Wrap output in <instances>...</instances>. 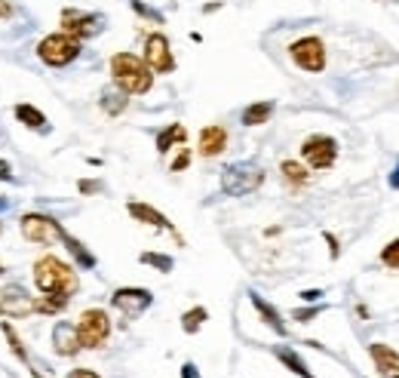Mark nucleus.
<instances>
[{"label": "nucleus", "instance_id": "obj_1", "mask_svg": "<svg viewBox=\"0 0 399 378\" xmlns=\"http://www.w3.org/2000/svg\"><path fill=\"white\" fill-rule=\"evenodd\" d=\"M111 74H114L117 90H123L126 95H144L154 86L151 68L132 53H117L111 59Z\"/></svg>", "mask_w": 399, "mask_h": 378}, {"label": "nucleus", "instance_id": "obj_2", "mask_svg": "<svg viewBox=\"0 0 399 378\" xmlns=\"http://www.w3.org/2000/svg\"><path fill=\"white\" fill-rule=\"evenodd\" d=\"M34 283L43 295H68L71 298L77 293V277H74L71 265H65V261L55 256H43L34 265Z\"/></svg>", "mask_w": 399, "mask_h": 378}, {"label": "nucleus", "instance_id": "obj_3", "mask_svg": "<svg viewBox=\"0 0 399 378\" xmlns=\"http://www.w3.org/2000/svg\"><path fill=\"white\" fill-rule=\"evenodd\" d=\"M261 182H265V172H261V167L252 160L228 163V167L221 169V191H225L228 197H246V194L261 188Z\"/></svg>", "mask_w": 399, "mask_h": 378}, {"label": "nucleus", "instance_id": "obj_4", "mask_svg": "<svg viewBox=\"0 0 399 378\" xmlns=\"http://www.w3.org/2000/svg\"><path fill=\"white\" fill-rule=\"evenodd\" d=\"M37 56L50 65V68H65V65H71L77 56H80V41H74V37H68V34H50V37H43L41 43H37Z\"/></svg>", "mask_w": 399, "mask_h": 378}, {"label": "nucleus", "instance_id": "obj_5", "mask_svg": "<svg viewBox=\"0 0 399 378\" xmlns=\"http://www.w3.org/2000/svg\"><path fill=\"white\" fill-rule=\"evenodd\" d=\"M111 335V320L102 308H90L77 320V338H80V347H102Z\"/></svg>", "mask_w": 399, "mask_h": 378}, {"label": "nucleus", "instance_id": "obj_6", "mask_svg": "<svg viewBox=\"0 0 399 378\" xmlns=\"http://www.w3.org/2000/svg\"><path fill=\"white\" fill-rule=\"evenodd\" d=\"M58 22H62V34L74 37V41H83V37H95L105 28V16L99 13H83V9H62V16H58Z\"/></svg>", "mask_w": 399, "mask_h": 378}, {"label": "nucleus", "instance_id": "obj_7", "mask_svg": "<svg viewBox=\"0 0 399 378\" xmlns=\"http://www.w3.org/2000/svg\"><path fill=\"white\" fill-rule=\"evenodd\" d=\"M289 56L301 71H310V74H319L326 68V43L319 37H301L289 46Z\"/></svg>", "mask_w": 399, "mask_h": 378}, {"label": "nucleus", "instance_id": "obj_8", "mask_svg": "<svg viewBox=\"0 0 399 378\" xmlns=\"http://www.w3.org/2000/svg\"><path fill=\"white\" fill-rule=\"evenodd\" d=\"M301 157L314 169H329L338 157V142L332 135H307L304 145H301Z\"/></svg>", "mask_w": 399, "mask_h": 378}, {"label": "nucleus", "instance_id": "obj_9", "mask_svg": "<svg viewBox=\"0 0 399 378\" xmlns=\"http://www.w3.org/2000/svg\"><path fill=\"white\" fill-rule=\"evenodd\" d=\"M62 225H58L55 219L50 216H41V212H28L22 219V234L25 240H31V243H53V240L62 237Z\"/></svg>", "mask_w": 399, "mask_h": 378}, {"label": "nucleus", "instance_id": "obj_10", "mask_svg": "<svg viewBox=\"0 0 399 378\" xmlns=\"http://www.w3.org/2000/svg\"><path fill=\"white\" fill-rule=\"evenodd\" d=\"M144 65H148L154 74L175 71V59H172L166 34H148V41H144Z\"/></svg>", "mask_w": 399, "mask_h": 378}, {"label": "nucleus", "instance_id": "obj_11", "mask_svg": "<svg viewBox=\"0 0 399 378\" xmlns=\"http://www.w3.org/2000/svg\"><path fill=\"white\" fill-rule=\"evenodd\" d=\"M37 311V298L28 295L22 286H0V314L4 317H28Z\"/></svg>", "mask_w": 399, "mask_h": 378}, {"label": "nucleus", "instance_id": "obj_12", "mask_svg": "<svg viewBox=\"0 0 399 378\" xmlns=\"http://www.w3.org/2000/svg\"><path fill=\"white\" fill-rule=\"evenodd\" d=\"M151 302H154L151 289H142V286H123L111 295V305L117 311H123L126 317H139L142 311H148Z\"/></svg>", "mask_w": 399, "mask_h": 378}, {"label": "nucleus", "instance_id": "obj_13", "mask_svg": "<svg viewBox=\"0 0 399 378\" xmlns=\"http://www.w3.org/2000/svg\"><path fill=\"white\" fill-rule=\"evenodd\" d=\"M368 354H372L375 369L381 372V378H399V354L390 345L375 342V345H368Z\"/></svg>", "mask_w": 399, "mask_h": 378}, {"label": "nucleus", "instance_id": "obj_14", "mask_svg": "<svg viewBox=\"0 0 399 378\" xmlns=\"http://www.w3.org/2000/svg\"><path fill=\"white\" fill-rule=\"evenodd\" d=\"M53 345H55V354L62 357H74L80 351V338H77V326L71 323H55L53 329Z\"/></svg>", "mask_w": 399, "mask_h": 378}, {"label": "nucleus", "instance_id": "obj_15", "mask_svg": "<svg viewBox=\"0 0 399 378\" xmlns=\"http://www.w3.org/2000/svg\"><path fill=\"white\" fill-rule=\"evenodd\" d=\"M228 148V130L225 126H206L200 132V154L203 157H218Z\"/></svg>", "mask_w": 399, "mask_h": 378}, {"label": "nucleus", "instance_id": "obj_16", "mask_svg": "<svg viewBox=\"0 0 399 378\" xmlns=\"http://www.w3.org/2000/svg\"><path fill=\"white\" fill-rule=\"evenodd\" d=\"M126 212L135 219V221H142V225H151V228H163V231H172V221L163 216V212H157L154 206H148V203H129L126 206Z\"/></svg>", "mask_w": 399, "mask_h": 378}, {"label": "nucleus", "instance_id": "obj_17", "mask_svg": "<svg viewBox=\"0 0 399 378\" xmlns=\"http://www.w3.org/2000/svg\"><path fill=\"white\" fill-rule=\"evenodd\" d=\"M249 298H252V305H255V311L261 314V320L274 329V332H280V335H286V323H283V317H280V311L274 305H267L265 298H261L258 293H249Z\"/></svg>", "mask_w": 399, "mask_h": 378}, {"label": "nucleus", "instance_id": "obj_18", "mask_svg": "<svg viewBox=\"0 0 399 378\" xmlns=\"http://www.w3.org/2000/svg\"><path fill=\"white\" fill-rule=\"evenodd\" d=\"M58 240H62V243L68 246V252H71V256L77 258V265H80V268H95V256H92V252L86 249L77 237H71L68 231H62V237H58Z\"/></svg>", "mask_w": 399, "mask_h": 378}, {"label": "nucleus", "instance_id": "obj_19", "mask_svg": "<svg viewBox=\"0 0 399 378\" xmlns=\"http://www.w3.org/2000/svg\"><path fill=\"white\" fill-rule=\"evenodd\" d=\"M270 114H274V102H255L249 105L246 111H243V123L246 126H261L270 120Z\"/></svg>", "mask_w": 399, "mask_h": 378}, {"label": "nucleus", "instance_id": "obj_20", "mask_svg": "<svg viewBox=\"0 0 399 378\" xmlns=\"http://www.w3.org/2000/svg\"><path fill=\"white\" fill-rule=\"evenodd\" d=\"M16 120H18V123H25L28 130H46L43 111H37L34 105H16Z\"/></svg>", "mask_w": 399, "mask_h": 378}, {"label": "nucleus", "instance_id": "obj_21", "mask_svg": "<svg viewBox=\"0 0 399 378\" xmlns=\"http://www.w3.org/2000/svg\"><path fill=\"white\" fill-rule=\"evenodd\" d=\"M184 139H188V130H184L181 123H169L166 130H163V132L157 135V151H160V154H166L175 142H184Z\"/></svg>", "mask_w": 399, "mask_h": 378}, {"label": "nucleus", "instance_id": "obj_22", "mask_svg": "<svg viewBox=\"0 0 399 378\" xmlns=\"http://www.w3.org/2000/svg\"><path fill=\"white\" fill-rule=\"evenodd\" d=\"M277 357H280V360H283L286 366H289V369L292 372H295L298 378H316L314 372H310L307 369V363L304 360H301V357L295 354V351H292V347H277Z\"/></svg>", "mask_w": 399, "mask_h": 378}, {"label": "nucleus", "instance_id": "obj_23", "mask_svg": "<svg viewBox=\"0 0 399 378\" xmlns=\"http://www.w3.org/2000/svg\"><path fill=\"white\" fill-rule=\"evenodd\" d=\"M102 108H105V114L117 117L120 111H126V93L123 90H105L102 93Z\"/></svg>", "mask_w": 399, "mask_h": 378}, {"label": "nucleus", "instance_id": "obj_24", "mask_svg": "<svg viewBox=\"0 0 399 378\" xmlns=\"http://www.w3.org/2000/svg\"><path fill=\"white\" fill-rule=\"evenodd\" d=\"M206 317H209L206 308H191V311H184V317H181V329H184L188 335L200 332V326L206 323Z\"/></svg>", "mask_w": 399, "mask_h": 378}, {"label": "nucleus", "instance_id": "obj_25", "mask_svg": "<svg viewBox=\"0 0 399 378\" xmlns=\"http://www.w3.org/2000/svg\"><path fill=\"white\" fill-rule=\"evenodd\" d=\"M139 261H142V265H151V268L163 271V274H169V271L175 268V261L169 256H160V252H142Z\"/></svg>", "mask_w": 399, "mask_h": 378}, {"label": "nucleus", "instance_id": "obj_26", "mask_svg": "<svg viewBox=\"0 0 399 378\" xmlns=\"http://www.w3.org/2000/svg\"><path fill=\"white\" fill-rule=\"evenodd\" d=\"M0 329H4V335H6V342H9V351H13V354H16V357H18V360H22V363H28V351H25L22 338L16 335V329L9 326V323H4Z\"/></svg>", "mask_w": 399, "mask_h": 378}, {"label": "nucleus", "instance_id": "obj_27", "mask_svg": "<svg viewBox=\"0 0 399 378\" xmlns=\"http://www.w3.org/2000/svg\"><path fill=\"white\" fill-rule=\"evenodd\" d=\"M280 169H283V176L292 182V185H304L307 182V169L301 167V163H295V160H283V167Z\"/></svg>", "mask_w": 399, "mask_h": 378}, {"label": "nucleus", "instance_id": "obj_28", "mask_svg": "<svg viewBox=\"0 0 399 378\" xmlns=\"http://www.w3.org/2000/svg\"><path fill=\"white\" fill-rule=\"evenodd\" d=\"M381 261L390 271H399V237L393 240V243H387L384 249H381Z\"/></svg>", "mask_w": 399, "mask_h": 378}, {"label": "nucleus", "instance_id": "obj_29", "mask_svg": "<svg viewBox=\"0 0 399 378\" xmlns=\"http://www.w3.org/2000/svg\"><path fill=\"white\" fill-rule=\"evenodd\" d=\"M319 311H323V305H316V308H301V311H292V317L298 320V323H310Z\"/></svg>", "mask_w": 399, "mask_h": 378}, {"label": "nucleus", "instance_id": "obj_30", "mask_svg": "<svg viewBox=\"0 0 399 378\" xmlns=\"http://www.w3.org/2000/svg\"><path fill=\"white\" fill-rule=\"evenodd\" d=\"M132 9H135V13H139V16H148V19H154V22H163V16L157 13V9H151V6H144V4H142V0H132Z\"/></svg>", "mask_w": 399, "mask_h": 378}, {"label": "nucleus", "instance_id": "obj_31", "mask_svg": "<svg viewBox=\"0 0 399 378\" xmlns=\"http://www.w3.org/2000/svg\"><path fill=\"white\" fill-rule=\"evenodd\" d=\"M188 163H191V151L184 148V151L179 154V157L172 160V167H169V169H172V172H181V169H188Z\"/></svg>", "mask_w": 399, "mask_h": 378}, {"label": "nucleus", "instance_id": "obj_32", "mask_svg": "<svg viewBox=\"0 0 399 378\" xmlns=\"http://www.w3.org/2000/svg\"><path fill=\"white\" fill-rule=\"evenodd\" d=\"M77 191L80 194H95V191H102V182H77Z\"/></svg>", "mask_w": 399, "mask_h": 378}, {"label": "nucleus", "instance_id": "obj_33", "mask_svg": "<svg viewBox=\"0 0 399 378\" xmlns=\"http://www.w3.org/2000/svg\"><path fill=\"white\" fill-rule=\"evenodd\" d=\"M0 182H13V167L6 160H0Z\"/></svg>", "mask_w": 399, "mask_h": 378}, {"label": "nucleus", "instance_id": "obj_34", "mask_svg": "<svg viewBox=\"0 0 399 378\" xmlns=\"http://www.w3.org/2000/svg\"><path fill=\"white\" fill-rule=\"evenodd\" d=\"M181 378H200V369L193 363H184L181 366Z\"/></svg>", "mask_w": 399, "mask_h": 378}, {"label": "nucleus", "instance_id": "obj_35", "mask_svg": "<svg viewBox=\"0 0 399 378\" xmlns=\"http://www.w3.org/2000/svg\"><path fill=\"white\" fill-rule=\"evenodd\" d=\"M65 378H99V375H95L92 369H74V372H68Z\"/></svg>", "mask_w": 399, "mask_h": 378}, {"label": "nucleus", "instance_id": "obj_36", "mask_svg": "<svg viewBox=\"0 0 399 378\" xmlns=\"http://www.w3.org/2000/svg\"><path fill=\"white\" fill-rule=\"evenodd\" d=\"M319 289H304V293H301V298H304V302H319Z\"/></svg>", "mask_w": 399, "mask_h": 378}, {"label": "nucleus", "instance_id": "obj_37", "mask_svg": "<svg viewBox=\"0 0 399 378\" xmlns=\"http://www.w3.org/2000/svg\"><path fill=\"white\" fill-rule=\"evenodd\" d=\"M0 19H13V6L6 0H0Z\"/></svg>", "mask_w": 399, "mask_h": 378}, {"label": "nucleus", "instance_id": "obj_38", "mask_svg": "<svg viewBox=\"0 0 399 378\" xmlns=\"http://www.w3.org/2000/svg\"><path fill=\"white\" fill-rule=\"evenodd\" d=\"M326 243H329V252H332V258H338V240L332 234H326Z\"/></svg>", "mask_w": 399, "mask_h": 378}, {"label": "nucleus", "instance_id": "obj_39", "mask_svg": "<svg viewBox=\"0 0 399 378\" xmlns=\"http://www.w3.org/2000/svg\"><path fill=\"white\" fill-rule=\"evenodd\" d=\"M390 185H393V188H399V163H396V172L390 176Z\"/></svg>", "mask_w": 399, "mask_h": 378}, {"label": "nucleus", "instance_id": "obj_40", "mask_svg": "<svg viewBox=\"0 0 399 378\" xmlns=\"http://www.w3.org/2000/svg\"><path fill=\"white\" fill-rule=\"evenodd\" d=\"M0 209H6V200L4 197H0Z\"/></svg>", "mask_w": 399, "mask_h": 378}, {"label": "nucleus", "instance_id": "obj_41", "mask_svg": "<svg viewBox=\"0 0 399 378\" xmlns=\"http://www.w3.org/2000/svg\"><path fill=\"white\" fill-rule=\"evenodd\" d=\"M0 274H4V265H0Z\"/></svg>", "mask_w": 399, "mask_h": 378}]
</instances>
